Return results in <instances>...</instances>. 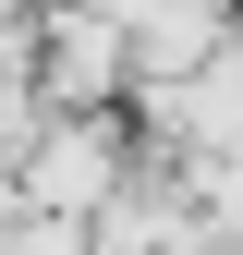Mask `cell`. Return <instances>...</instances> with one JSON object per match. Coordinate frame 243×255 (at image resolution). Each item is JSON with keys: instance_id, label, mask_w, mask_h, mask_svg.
<instances>
[{"instance_id": "cell-1", "label": "cell", "mask_w": 243, "mask_h": 255, "mask_svg": "<svg viewBox=\"0 0 243 255\" xmlns=\"http://www.w3.org/2000/svg\"><path fill=\"white\" fill-rule=\"evenodd\" d=\"M134 158H146V122L110 98V110H49V134L24 146L12 170H24V195H37V207H61V219H98L122 182H134Z\"/></svg>"}, {"instance_id": "cell-2", "label": "cell", "mask_w": 243, "mask_h": 255, "mask_svg": "<svg viewBox=\"0 0 243 255\" xmlns=\"http://www.w3.org/2000/svg\"><path fill=\"white\" fill-rule=\"evenodd\" d=\"M37 73L61 110H110L134 98V24L110 0H37Z\"/></svg>"}]
</instances>
